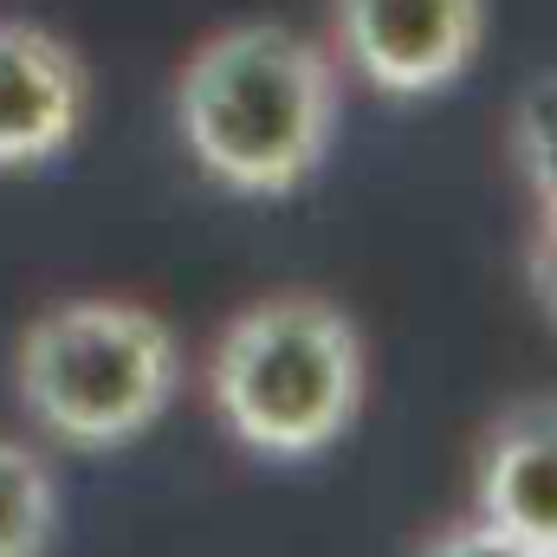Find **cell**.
I'll use <instances>...</instances> for the list:
<instances>
[{"instance_id":"5","label":"cell","mask_w":557,"mask_h":557,"mask_svg":"<svg viewBox=\"0 0 557 557\" xmlns=\"http://www.w3.org/2000/svg\"><path fill=\"white\" fill-rule=\"evenodd\" d=\"M91 72L72 39L39 20H0V175L59 162L85 137Z\"/></svg>"},{"instance_id":"7","label":"cell","mask_w":557,"mask_h":557,"mask_svg":"<svg viewBox=\"0 0 557 557\" xmlns=\"http://www.w3.org/2000/svg\"><path fill=\"white\" fill-rule=\"evenodd\" d=\"M52 525H59L52 467L33 447L0 441V557H46Z\"/></svg>"},{"instance_id":"8","label":"cell","mask_w":557,"mask_h":557,"mask_svg":"<svg viewBox=\"0 0 557 557\" xmlns=\"http://www.w3.org/2000/svg\"><path fill=\"white\" fill-rule=\"evenodd\" d=\"M506 149H512V169H519V182H525L539 221H557V72L532 78V85L512 98Z\"/></svg>"},{"instance_id":"1","label":"cell","mask_w":557,"mask_h":557,"mask_svg":"<svg viewBox=\"0 0 557 557\" xmlns=\"http://www.w3.org/2000/svg\"><path fill=\"white\" fill-rule=\"evenodd\" d=\"M337 104L331 52L285 20H234L175 72V137L240 201L298 195L337 143Z\"/></svg>"},{"instance_id":"2","label":"cell","mask_w":557,"mask_h":557,"mask_svg":"<svg viewBox=\"0 0 557 557\" xmlns=\"http://www.w3.org/2000/svg\"><path fill=\"white\" fill-rule=\"evenodd\" d=\"M370 396V344L324 292H267L240 305L208 350V403L260 460L331 454Z\"/></svg>"},{"instance_id":"9","label":"cell","mask_w":557,"mask_h":557,"mask_svg":"<svg viewBox=\"0 0 557 557\" xmlns=\"http://www.w3.org/2000/svg\"><path fill=\"white\" fill-rule=\"evenodd\" d=\"M416 557H545L532 552L525 539H512V532H499L493 519H454V525H441V532H428L416 545Z\"/></svg>"},{"instance_id":"6","label":"cell","mask_w":557,"mask_h":557,"mask_svg":"<svg viewBox=\"0 0 557 557\" xmlns=\"http://www.w3.org/2000/svg\"><path fill=\"white\" fill-rule=\"evenodd\" d=\"M473 512L557 557V396H532L486 428L473 467Z\"/></svg>"},{"instance_id":"4","label":"cell","mask_w":557,"mask_h":557,"mask_svg":"<svg viewBox=\"0 0 557 557\" xmlns=\"http://www.w3.org/2000/svg\"><path fill=\"white\" fill-rule=\"evenodd\" d=\"M493 0H331V46L376 98L421 104L454 91L486 52Z\"/></svg>"},{"instance_id":"10","label":"cell","mask_w":557,"mask_h":557,"mask_svg":"<svg viewBox=\"0 0 557 557\" xmlns=\"http://www.w3.org/2000/svg\"><path fill=\"white\" fill-rule=\"evenodd\" d=\"M525 273H532V298L557 324V221H539L532 247H525Z\"/></svg>"},{"instance_id":"3","label":"cell","mask_w":557,"mask_h":557,"mask_svg":"<svg viewBox=\"0 0 557 557\" xmlns=\"http://www.w3.org/2000/svg\"><path fill=\"white\" fill-rule=\"evenodd\" d=\"M13 396L59 447L117 454L182 396V344L137 298H59L13 344Z\"/></svg>"}]
</instances>
